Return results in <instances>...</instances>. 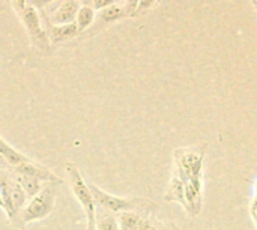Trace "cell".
I'll use <instances>...</instances> for the list:
<instances>
[{"instance_id": "obj_11", "label": "cell", "mask_w": 257, "mask_h": 230, "mask_svg": "<svg viewBox=\"0 0 257 230\" xmlns=\"http://www.w3.org/2000/svg\"><path fill=\"white\" fill-rule=\"evenodd\" d=\"M140 217L131 211L122 212L119 217V230H139L140 226Z\"/></svg>"}, {"instance_id": "obj_3", "label": "cell", "mask_w": 257, "mask_h": 230, "mask_svg": "<svg viewBox=\"0 0 257 230\" xmlns=\"http://www.w3.org/2000/svg\"><path fill=\"white\" fill-rule=\"evenodd\" d=\"M89 188H90V193L93 196V200H95V205L105 209V211H110V212H126V211H133L136 208V202L134 200H128V199H122V197H116V196H111L105 191H102L101 188H98L96 185L93 184H89Z\"/></svg>"}, {"instance_id": "obj_4", "label": "cell", "mask_w": 257, "mask_h": 230, "mask_svg": "<svg viewBox=\"0 0 257 230\" xmlns=\"http://www.w3.org/2000/svg\"><path fill=\"white\" fill-rule=\"evenodd\" d=\"M14 173L15 175H24V176H32L36 178L39 181H48V182H57L56 176L48 172L45 167H42L41 164H36L33 161H27V163H21L17 167H14Z\"/></svg>"}, {"instance_id": "obj_1", "label": "cell", "mask_w": 257, "mask_h": 230, "mask_svg": "<svg viewBox=\"0 0 257 230\" xmlns=\"http://www.w3.org/2000/svg\"><path fill=\"white\" fill-rule=\"evenodd\" d=\"M54 200H56V185L48 182L47 185L42 187V190L35 197H32L29 205L24 208L21 221L27 224L45 218L47 215L51 214L54 208Z\"/></svg>"}, {"instance_id": "obj_2", "label": "cell", "mask_w": 257, "mask_h": 230, "mask_svg": "<svg viewBox=\"0 0 257 230\" xmlns=\"http://www.w3.org/2000/svg\"><path fill=\"white\" fill-rule=\"evenodd\" d=\"M66 172H68V176H69V181H71L72 193H74L75 199L78 200V203L81 205V208L84 209V214H86V218H87V224L96 223L95 221L96 205H95V200H93V196L90 193L89 185L84 182L83 176L80 175V172L72 164H68Z\"/></svg>"}, {"instance_id": "obj_15", "label": "cell", "mask_w": 257, "mask_h": 230, "mask_svg": "<svg viewBox=\"0 0 257 230\" xmlns=\"http://www.w3.org/2000/svg\"><path fill=\"white\" fill-rule=\"evenodd\" d=\"M139 2L140 0H126V5H125V15H133L136 14L137 11V6H139Z\"/></svg>"}, {"instance_id": "obj_17", "label": "cell", "mask_w": 257, "mask_h": 230, "mask_svg": "<svg viewBox=\"0 0 257 230\" xmlns=\"http://www.w3.org/2000/svg\"><path fill=\"white\" fill-rule=\"evenodd\" d=\"M113 3H114V0H93V5H95L96 9H104V8H107V6H110Z\"/></svg>"}, {"instance_id": "obj_8", "label": "cell", "mask_w": 257, "mask_h": 230, "mask_svg": "<svg viewBox=\"0 0 257 230\" xmlns=\"http://www.w3.org/2000/svg\"><path fill=\"white\" fill-rule=\"evenodd\" d=\"M0 157L11 166L17 167L21 163H27L29 158L24 157L23 154H20L17 149H14L11 145H8L3 139H0Z\"/></svg>"}, {"instance_id": "obj_20", "label": "cell", "mask_w": 257, "mask_h": 230, "mask_svg": "<svg viewBox=\"0 0 257 230\" xmlns=\"http://www.w3.org/2000/svg\"><path fill=\"white\" fill-rule=\"evenodd\" d=\"M0 209H3L6 212V206H5V202H3V197H2V193H0Z\"/></svg>"}, {"instance_id": "obj_16", "label": "cell", "mask_w": 257, "mask_h": 230, "mask_svg": "<svg viewBox=\"0 0 257 230\" xmlns=\"http://www.w3.org/2000/svg\"><path fill=\"white\" fill-rule=\"evenodd\" d=\"M154 2H155V0H140V2H139V6H137V11H136V12H143V11L149 9V8L154 5Z\"/></svg>"}, {"instance_id": "obj_5", "label": "cell", "mask_w": 257, "mask_h": 230, "mask_svg": "<svg viewBox=\"0 0 257 230\" xmlns=\"http://www.w3.org/2000/svg\"><path fill=\"white\" fill-rule=\"evenodd\" d=\"M23 18H24V24L27 26L33 41L39 45H45V35L41 29V24H39V18L36 15V11L29 6V8H24V12H23Z\"/></svg>"}, {"instance_id": "obj_24", "label": "cell", "mask_w": 257, "mask_h": 230, "mask_svg": "<svg viewBox=\"0 0 257 230\" xmlns=\"http://www.w3.org/2000/svg\"><path fill=\"white\" fill-rule=\"evenodd\" d=\"M24 2H26V0H15V3H17V5H18L20 8H21V6L24 5Z\"/></svg>"}, {"instance_id": "obj_22", "label": "cell", "mask_w": 257, "mask_h": 230, "mask_svg": "<svg viewBox=\"0 0 257 230\" xmlns=\"http://www.w3.org/2000/svg\"><path fill=\"white\" fill-rule=\"evenodd\" d=\"M257 208V184H256V194H254V205H253V209Z\"/></svg>"}, {"instance_id": "obj_13", "label": "cell", "mask_w": 257, "mask_h": 230, "mask_svg": "<svg viewBox=\"0 0 257 230\" xmlns=\"http://www.w3.org/2000/svg\"><path fill=\"white\" fill-rule=\"evenodd\" d=\"M123 15H125V9L122 6H119V5H114V3L104 8L102 12H101V18L104 21H116Z\"/></svg>"}, {"instance_id": "obj_9", "label": "cell", "mask_w": 257, "mask_h": 230, "mask_svg": "<svg viewBox=\"0 0 257 230\" xmlns=\"http://www.w3.org/2000/svg\"><path fill=\"white\" fill-rule=\"evenodd\" d=\"M15 181L18 182V185L23 188V191L26 193L27 197H35L41 190H42V182L36 178L32 176H24V175H15L14 173Z\"/></svg>"}, {"instance_id": "obj_12", "label": "cell", "mask_w": 257, "mask_h": 230, "mask_svg": "<svg viewBox=\"0 0 257 230\" xmlns=\"http://www.w3.org/2000/svg\"><path fill=\"white\" fill-rule=\"evenodd\" d=\"M93 21V11L92 8L89 6H83L78 9V14H77V27H78V32L80 30H84L86 27H89Z\"/></svg>"}, {"instance_id": "obj_26", "label": "cell", "mask_w": 257, "mask_h": 230, "mask_svg": "<svg viewBox=\"0 0 257 230\" xmlns=\"http://www.w3.org/2000/svg\"><path fill=\"white\" fill-rule=\"evenodd\" d=\"M256 2H257V0H256Z\"/></svg>"}, {"instance_id": "obj_6", "label": "cell", "mask_w": 257, "mask_h": 230, "mask_svg": "<svg viewBox=\"0 0 257 230\" xmlns=\"http://www.w3.org/2000/svg\"><path fill=\"white\" fill-rule=\"evenodd\" d=\"M78 2L77 0H65L59 9L54 12L53 15V21L59 26L62 24H71L74 21V18H77L78 14Z\"/></svg>"}, {"instance_id": "obj_23", "label": "cell", "mask_w": 257, "mask_h": 230, "mask_svg": "<svg viewBox=\"0 0 257 230\" xmlns=\"http://www.w3.org/2000/svg\"><path fill=\"white\" fill-rule=\"evenodd\" d=\"M80 2H83V3H84L86 6H89L90 3H93V0H80Z\"/></svg>"}, {"instance_id": "obj_25", "label": "cell", "mask_w": 257, "mask_h": 230, "mask_svg": "<svg viewBox=\"0 0 257 230\" xmlns=\"http://www.w3.org/2000/svg\"><path fill=\"white\" fill-rule=\"evenodd\" d=\"M253 2V5H254V9H256V12H257V2L256 0H251Z\"/></svg>"}, {"instance_id": "obj_10", "label": "cell", "mask_w": 257, "mask_h": 230, "mask_svg": "<svg viewBox=\"0 0 257 230\" xmlns=\"http://www.w3.org/2000/svg\"><path fill=\"white\" fill-rule=\"evenodd\" d=\"M78 33V27L77 24H62V26H56L50 30V36L53 39V42H59V41H65L69 39L72 36H75Z\"/></svg>"}, {"instance_id": "obj_7", "label": "cell", "mask_w": 257, "mask_h": 230, "mask_svg": "<svg viewBox=\"0 0 257 230\" xmlns=\"http://www.w3.org/2000/svg\"><path fill=\"white\" fill-rule=\"evenodd\" d=\"M95 221H96V230H119V221L114 217V214L99 206H96Z\"/></svg>"}, {"instance_id": "obj_19", "label": "cell", "mask_w": 257, "mask_h": 230, "mask_svg": "<svg viewBox=\"0 0 257 230\" xmlns=\"http://www.w3.org/2000/svg\"><path fill=\"white\" fill-rule=\"evenodd\" d=\"M32 6H44V5H47L48 2H51V0H27Z\"/></svg>"}, {"instance_id": "obj_18", "label": "cell", "mask_w": 257, "mask_h": 230, "mask_svg": "<svg viewBox=\"0 0 257 230\" xmlns=\"http://www.w3.org/2000/svg\"><path fill=\"white\" fill-rule=\"evenodd\" d=\"M139 230H157L149 221H146V220H142L140 221V226H139Z\"/></svg>"}, {"instance_id": "obj_14", "label": "cell", "mask_w": 257, "mask_h": 230, "mask_svg": "<svg viewBox=\"0 0 257 230\" xmlns=\"http://www.w3.org/2000/svg\"><path fill=\"white\" fill-rule=\"evenodd\" d=\"M172 193L175 194V199L184 202V194H185V187L181 181L175 179L173 184H172Z\"/></svg>"}, {"instance_id": "obj_21", "label": "cell", "mask_w": 257, "mask_h": 230, "mask_svg": "<svg viewBox=\"0 0 257 230\" xmlns=\"http://www.w3.org/2000/svg\"><path fill=\"white\" fill-rule=\"evenodd\" d=\"M87 230H96V223H92V224H87Z\"/></svg>"}]
</instances>
